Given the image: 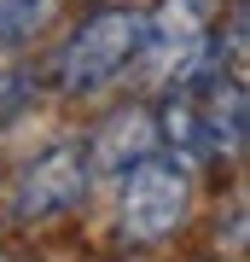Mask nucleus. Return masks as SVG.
<instances>
[{
	"label": "nucleus",
	"mask_w": 250,
	"mask_h": 262,
	"mask_svg": "<svg viewBox=\"0 0 250 262\" xmlns=\"http://www.w3.org/2000/svg\"><path fill=\"white\" fill-rule=\"evenodd\" d=\"M87 151V169H93V181H122L140 158H151V151H163V128H157V111L151 105H117L111 117L99 122V128L82 140Z\"/></svg>",
	"instance_id": "4"
},
{
	"label": "nucleus",
	"mask_w": 250,
	"mask_h": 262,
	"mask_svg": "<svg viewBox=\"0 0 250 262\" xmlns=\"http://www.w3.org/2000/svg\"><path fill=\"white\" fill-rule=\"evenodd\" d=\"M186 210H192V163L180 151H151L122 175V239L157 245L186 222Z\"/></svg>",
	"instance_id": "2"
},
{
	"label": "nucleus",
	"mask_w": 250,
	"mask_h": 262,
	"mask_svg": "<svg viewBox=\"0 0 250 262\" xmlns=\"http://www.w3.org/2000/svg\"><path fill=\"white\" fill-rule=\"evenodd\" d=\"M24 99H29V76H24V70H0V122L18 117Z\"/></svg>",
	"instance_id": "7"
},
{
	"label": "nucleus",
	"mask_w": 250,
	"mask_h": 262,
	"mask_svg": "<svg viewBox=\"0 0 250 262\" xmlns=\"http://www.w3.org/2000/svg\"><path fill=\"white\" fill-rule=\"evenodd\" d=\"M210 29H215V0H163L157 12H146V47H140V58L151 70L175 76L210 41Z\"/></svg>",
	"instance_id": "5"
},
{
	"label": "nucleus",
	"mask_w": 250,
	"mask_h": 262,
	"mask_svg": "<svg viewBox=\"0 0 250 262\" xmlns=\"http://www.w3.org/2000/svg\"><path fill=\"white\" fill-rule=\"evenodd\" d=\"M93 187V169L82 140H53L47 151H35V163L18 169L12 181V215L18 222H53V215H70Z\"/></svg>",
	"instance_id": "3"
},
{
	"label": "nucleus",
	"mask_w": 250,
	"mask_h": 262,
	"mask_svg": "<svg viewBox=\"0 0 250 262\" xmlns=\"http://www.w3.org/2000/svg\"><path fill=\"white\" fill-rule=\"evenodd\" d=\"M58 0H0V47H24L29 35H41L53 24Z\"/></svg>",
	"instance_id": "6"
},
{
	"label": "nucleus",
	"mask_w": 250,
	"mask_h": 262,
	"mask_svg": "<svg viewBox=\"0 0 250 262\" xmlns=\"http://www.w3.org/2000/svg\"><path fill=\"white\" fill-rule=\"evenodd\" d=\"M140 47H146V12L140 6H99L87 12L82 24L70 29V41L53 58V82L58 94L82 99L111 88L128 64H140Z\"/></svg>",
	"instance_id": "1"
}]
</instances>
